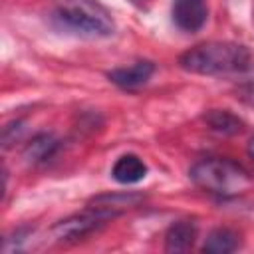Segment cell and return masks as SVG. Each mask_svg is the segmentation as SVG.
Masks as SVG:
<instances>
[{"mask_svg":"<svg viewBox=\"0 0 254 254\" xmlns=\"http://www.w3.org/2000/svg\"><path fill=\"white\" fill-rule=\"evenodd\" d=\"M48 18L58 30L85 40L107 38L115 32L111 12L97 0H52Z\"/></svg>","mask_w":254,"mask_h":254,"instance_id":"obj_1","label":"cell"},{"mask_svg":"<svg viewBox=\"0 0 254 254\" xmlns=\"http://www.w3.org/2000/svg\"><path fill=\"white\" fill-rule=\"evenodd\" d=\"M109 220H111L109 214L85 206V212L73 214V216H67V218L60 220L52 228V232H54V236L58 240H79V238L95 232L97 228H101Z\"/></svg>","mask_w":254,"mask_h":254,"instance_id":"obj_4","label":"cell"},{"mask_svg":"<svg viewBox=\"0 0 254 254\" xmlns=\"http://www.w3.org/2000/svg\"><path fill=\"white\" fill-rule=\"evenodd\" d=\"M252 56L246 46L236 42H202L179 56L181 69L198 75H226L246 71Z\"/></svg>","mask_w":254,"mask_h":254,"instance_id":"obj_2","label":"cell"},{"mask_svg":"<svg viewBox=\"0 0 254 254\" xmlns=\"http://www.w3.org/2000/svg\"><path fill=\"white\" fill-rule=\"evenodd\" d=\"M248 155H250V159L254 161V137L248 141Z\"/></svg>","mask_w":254,"mask_h":254,"instance_id":"obj_15","label":"cell"},{"mask_svg":"<svg viewBox=\"0 0 254 254\" xmlns=\"http://www.w3.org/2000/svg\"><path fill=\"white\" fill-rule=\"evenodd\" d=\"M153 71H155L153 62L141 60V62H135L133 65L115 67V69L107 71V77H109L111 83H115L121 89H137V87L145 85L151 79Z\"/></svg>","mask_w":254,"mask_h":254,"instance_id":"obj_7","label":"cell"},{"mask_svg":"<svg viewBox=\"0 0 254 254\" xmlns=\"http://www.w3.org/2000/svg\"><path fill=\"white\" fill-rule=\"evenodd\" d=\"M202 121L208 125L210 131L220 133V135H236L244 127L242 119L228 109H208L202 115Z\"/></svg>","mask_w":254,"mask_h":254,"instance_id":"obj_10","label":"cell"},{"mask_svg":"<svg viewBox=\"0 0 254 254\" xmlns=\"http://www.w3.org/2000/svg\"><path fill=\"white\" fill-rule=\"evenodd\" d=\"M143 202V194L139 192H103V194H95L93 198H89L87 206L101 210L105 214H109L111 218L137 208Z\"/></svg>","mask_w":254,"mask_h":254,"instance_id":"obj_6","label":"cell"},{"mask_svg":"<svg viewBox=\"0 0 254 254\" xmlns=\"http://www.w3.org/2000/svg\"><path fill=\"white\" fill-rule=\"evenodd\" d=\"M171 16L177 28L183 32H196L204 26L208 18L206 0H175L171 8Z\"/></svg>","mask_w":254,"mask_h":254,"instance_id":"obj_5","label":"cell"},{"mask_svg":"<svg viewBox=\"0 0 254 254\" xmlns=\"http://www.w3.org/2000/svg\"><path fill=\"white\" fill-rule=\"evenodd\" d=\"M111 177L121 185H135L147 177V165L143 163L141 157L127 153V155H121L113 163Z\"/></svg>","mask_w":254,"mask_h":254,"instance_id":"obj_8","label":"cell"},{"mask_svg":"<svg viewBox=\"0 0 254 254\" xmlns=\"http://www.w3.org/2000/svg\"><path fill=\"white\" fill-rule=\"evenodd\" d=\"M244 99H246L250 105H254V83H250V85L244 87Z\"/></svg>","mask_w":254,"mask_h":254,"instance_id":"obj_14","label":"cell"},{"mask_svg":"<svg viewBox=\"0 0 254 254\" xmlns=\"http://www.w3.org/2000/svg\"><path fill=\"white\" fill-rule=\"evenodd\" d=\"M189 177L198 189L216 196H236L252 185L248 173L230 159H202L190 167Z\"/></svg>","mask_w":254,"mask_h":254,"instance_id":"obj_3","label":"cell"},{"mask_svg":"<svg viewBox=\"0 0 254 254\" xmlns=\"http://www.w3.org/2000/svg\"><path fill=\"white\" fill-rule=\"evenodd\" d=\"M240 246V234L232 228H214L208 232L202 252L206 254H228Z\"/></svg>","mask_w":254,"mask_h":254,"instance_id":"obj_11","label":"cell"},{"mask_svg":"<svg viewBox=\"0 0 254 254\" xmlns=\"http://www.w3.org/2000/svg\"><path fill=\"white\" fill-rule=\"evenodd\" d=\"M22 131H24V123H22V121H12V123H8V125L2 129V145L8 149V147L22 135Z\"/></svg>","mask_w":254,"mask_h":254,"instance_id":"obj_13","label":"cell"},{"mask_svg":"<svg viewBox=\"0 0 254 254\" xmlns=\"http://www.w3.org/2000/svg\"><path fill=\"white\" fill-rule=\"evenodd\" d=\"M56 149H58L56 137L50 135V133H40V135H36V137L26 145V149H24V159H26V163L36 165V163H42V161L50 159Z\"/></svg>","mask_w":254,"mask_h":254,"instance_id":"obj_12","label":"cell"},{"mask_svg":"<svg viewBox=\"0 0 254 254\" xmlns=\"http://www.w3.org/2000/svg\"><path fill=\"white\" fill-rule=\"evenodd\" d=\"M196 238V224L192 220L173 222L165 234V250L167 252H187Z\"/></svg>","mask_w":254,"mask_h":254,"instance_id":"obj_9","label":"cell"}]
</instances>
